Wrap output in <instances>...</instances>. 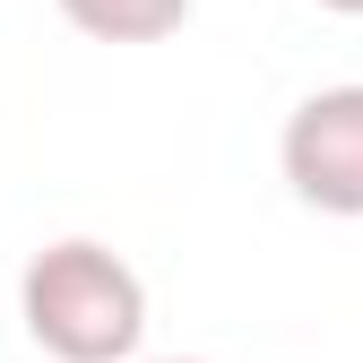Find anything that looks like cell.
<instances>
[{"label": "cell", "mask_w": 363, "mask_h": 363, "mask_svg": "<svg viewBox=\"0 0 363 363\" xmlns=\"http://www.w3.org/2000/svg\"><path fill=\"white\" fill-rule=\"evenodd\" d=\"M156 363H208V354H156Z\"/></svg>", "instance_id": "5b68a950"}, {"label": "cell", "mask_w": 363, "mask_h": 363, "mask_svg": "<svg viewBox=\"0 0 363 363\" xmlns=\"http://www.w3.org/2000/svg\"><path fill=\"white\" fill-rule=\"evenodd\" d=\"M61 18L96 43H164L191 18V0H61Z\"/></svg>", "instance_id": "3957f363"}, {"label": "cell", "mask_w": 363, "mask_h": 363, "mask_svg": "<svg viewBox=\"0 0 363 363\" xmlns=\"http://www.w3.org/2000/svg\"><path fill=\"white\" fill-rule=\"evenodd\" d=\"M18 320L52 363H130L147 337V286L104 242H43L18 277Z\"/></svg>", "instance_id": "6da1fadb"}, {"label": "cell", "mask_w": 363, "mask_h": 363, "mask_svg": "<svg viewBox=\"0 0 363 363\" xmlns=\"http://www.w3.org/2000/svg\"><path fill=\"white\" fill-rule=\"evenodd\" d=\"M277 164L303 208L320 216H363V86H320L286 113Z\"/></svg>", "instance_id": "7a4b0ae2"}, {"label": "cell", "mask_w": 363, "mask_h": 363, "mask_svg": "<svg viewBox=\"0 0 363 363\" xmlns=\"http://www.w3.org/2000/svg\"><path fill=\"white\" fill-rule=\"evenodd\" d=\"M320 9H337V18H363V0H320Z\"/></svg>", "instance_id": "277c9868"}]
</instances>
